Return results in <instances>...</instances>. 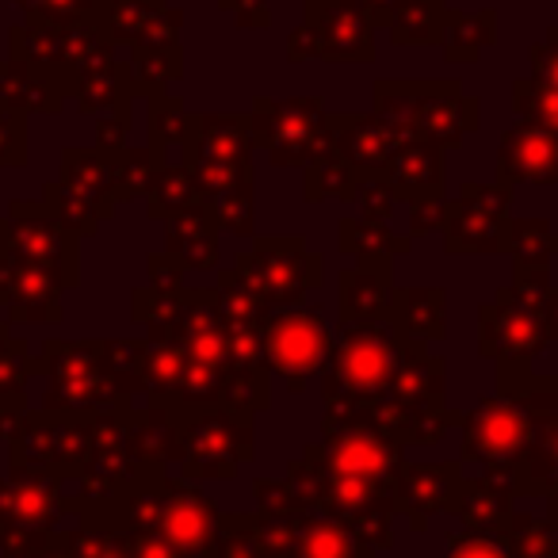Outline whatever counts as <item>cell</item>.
<instances>
[{
  "mask_svg": "<svg viewBox=\"0 0 558 558\" xmlns=\"http://www.w3.org/2000/svg\"><path fill=\"white\" fill-rule=\"evenodd\" d=\"M413 337L402 333L395 322H344L337 341L333 364L326 375V402L344 410H367L383 405L402 372Z\"/></svg>",
  "mask_w": 558,
  "mask_h": 558,
  "instance_id": "6da1fadb",
  "label": "cell"
},
{
  "mask_svg": "<svg viewBox=\"0 0 558 558\" xmlns=\"http://www.w3.org/2000/svg\"><path fill=\"white\" fill-rule=\"evenodd\" d=\"M532 444V410L512 398H482L463 417V459L489 474H512Z\"/></svg>",
  "mask_w": 558,
  "mask_h": 558,
  "instance_id": "7a4b0ae2",
  "label": "cell"
},
{
  "mask_svg": "<svg viewBox=\"0 0 558 558\" xmlns=\"http://www.w3.org/2000/svg\"><path fill=\"white\" fill-rule=\"evenodd\" d=\"M248 131L276 165H314L329 149V119L314 96L283 104L260 100L248 119Z\"/></svg>",
  "mask_w": 558,
  "mask_h": 558,
  "instance_id": "3957f363",
  "label": "cell"
},
{
  "mask_svg": "<svg viewBox=\"0 0 558 558\" xmlns=\"http://www.w3.org/2000/svg\"><path fill=\"white\" fill-rule=\"evenodd\" d=\"M238 268V279L260 306H291L306 288H318L322 283V260L318 256H306L299 238H260L256 248L241 253Z\"/></svg>",
  "mask_w": 558,
  "mask_h": 558,
  "instance_id": "277c9868",
  "label": "cell"
},
{
  "mask_svg": "<svg viewBox=\"0 0 558 558\" xmlns=\"http://www.w3.org/2000/svg\"><path fill=\"white\" fill-rule=\"evenodd\" d=\"M550 291V288H547ZM547 291H527V288H509L497 295V303L486 306L482 314V352L497 356L505 367H527L535 352H543L550 329L547 314H543V299Z\"/></svg>",
  "mask_w": 558,
  "mask_h": 558,
  "instance_id": "5b68a950",
  "label": "cell"
},
{
  "mask_svg": "<svg viewBox=\"0 0 558 558\" xmlns=\"http://www.w3.org/2000/svg\"><path fill=\"white\" fill-rule=\"evenodd\" d=\"M264 352L268 364L279 379L291 390H303L314 375L322 372L329 349H333V333H329L326 318L318 311H279L264 322Z\"/></svg>",
  "mask_w": 558,
  "mask_h": 558,
  "instance_id": "8992f818",
  "label": "cell"
},
{
  "mask_svg": "<svg viewBox=\"0 0 558 558\" xmlns=\"http://www.w3.org/2000/svg\"><path fill=\"white\" fill-rule=\"evenodd\" d=\"M509 187L466 184L456 207L444 210V241L451 253H497L509 233Z\"/></svg>",
  "mask_w": 558,
  "mask_h": 558,
  "instance_id": "52a82bcc",
  "label": "cell"
},
{
  "mask_svg": "<svg viewBox=\"0 0 558 558\" xmlns=\"http://www.w3.org/2000/svg\"><path fill=\"white\" fill-rule=\"evenodd\" d=\"M497 184H558V134L535 123H517L501 134Z\"/></svg>",
  "mask_w": 558,
  "mask_h": 558,
  "instance_id": "ba28073f",
  "label": "cell"
},
{
  "mask_svg": "<svg viewBox=\"0 0 558 558\" xmlns=\"http://www.w3.org/2000/svg\"><path fill=\"white\" fill-rule=\"evenodd\" d=\"M306 24L318 35V54L329 62H360L375 54L372 32L375 24L367 20L364 4L356 0H333V4H314L306 12Z\"/></svg>",
  "mask_w": 558,
  "mask_h": 558,
  "instance_id": "9c48e42d",
  "label": "cell"
},
{
  "mask_svg": "<svg viewBox=\"0 0 558 558\" xmlns=\"http://www.w3.org/2000/svg\"><path fill=\"white\" fill-rule=\"evenodd\" d=\"M383 172H387V184L398 199H405V203L440 199L444 157H440V146L421 138V134H410V138L390 154V161Z\"/></svg>",
  "mask_w": 558,
  "mask_h": 558,
  "instance_id": "30bf717a",
  "label": "cell"
},
{
  "mask_svg": "<svg viewBox=\"0 0 558 558\" xmlns=\"http://www.w3.org/2000/svg\"><path fill=\"white\" fill-rule=\"evenodd\" d=\"M478 126V104L463 96L459 85H428L413 111V134L436 142V146H456L463 134Z\"/></svg>",
  "mask_w": 558,
  "mask_h": 558,
  "instance_id": "8fae6325",
  "label": "cell"
},
{
  "mask_svg": "<svg viewBox=\"0 0 558 558\" xmlns=\"http://www.w3.org/2000/svg\"><path fill=\"white\" fill-rule=\"evenodd\" d=\"M410 134H402L398 126H390L379 116H352L344 119V126H329V149L352 165V169H387L390 154H395Z\"/></svg>",
  "mask_w": 558,
  "mask_h": 558,
  "instance_id": "7c38bea8",
  "label": "cell"
},
{
  "mask_svg": "<svg viewBox=\"0 0 558 558\" xmlns=\"http://www.w3.org/2000/svg\"><path fill=\"white\" fill-rule=\"evenodd\" d=\"M154 532H161L177 550L203 555L218 539V517L207 509L203 497H195V489H169L157 505Z\"/></svg>",
  "mask_w": 558,
  "mask_h": 558,
  "instance_id": "4fadbf2b",
  "label": "cell"
},
{
  "mask_svg": "<svg viewBox=\"0 0 558 558\" xmlns=\"http://www.w3.org/2000/svg\"><path fill=\"white\" fill-rule=\"evenodd\" d=\"M459 486H463V474L459 466L444 463V466H405L402 478H398V505L410 512L413 520L428 517V512H444V509H456V497Z\"/></svg>",
  "mask_w": 558,
  "mask_h": 558,
  "instance_id": "5bb4252c",
  "label": "cell"
},
{
  "mask_svg": "<svg viewBox=\"0 0 558 558\" xmlns=\"http://www.w3.org/2000/svg\"><path fill=\"white\" fill-rule=\"evenodd\" d=\"M520 486L535 489V494L558 497V413H539L532 421V444L520 463Z\"/></svg>",
  "mask_w": 558,
  "mask_h": 558,
  "instance_id": "9a60e30c",
  "label": "cell"
},
{
  "mask_svg": "<svg viewBox=\"0 0 558 558\" xmlns=\"http://www.w3.org/2000/svg\"><path fill=\"white\" fill-rule=\"evenodd\" d=\"M512 486H505L497 474L486 478H463L456 497V512L463 517V527H501V520L509 517Z\"/></svg>",
  "mask_w": 558,
  "mask_h": 558,
  "instance_id": "2e32d148",
  "label": "cell"
},
{
  "mask_svg": "<svg viewBox=\"0 0 558 558\" xmlns=\"http://www.w3.org/2000/svg\"><path fill=\"white\" fill-rule=\"evenodd\" d=\"M387 27L395 47H433V43H444L448 4L444 0H405Z\"/></svg>",
  "mask_w": 558,
  "mask_h": 558,
  "instance_id": "e0dca14e",
  "label": "cell"
},
{
  "mask_svg": "<svg viewBox=\"0 0 558 558\" xmlns=\"http://www.w3.org/2000/svg\"><path fill=\"white\" fill-rule=\"evenodd\" d=\"M341 306L344 322H383L395 306V291H390L387 276H372L367 271H349L341 279Z\"/></svg>",
  "mask_w": 558,
  "mask_h": 558,
  "instance_id": "ac0fdd59",
  "label": "cell"
},
{
  "mask_svg": "<svg viewBox=\"0 0 558 558\" xmlns=\"http://www.w3.org/2000/svg\"><path fill=\"white\" fill-rule=\"evenodd\" d=\"M395 318L402 333L417 341H436L444 337V291L440 288H405L395 295Z\"/></svg>",
  "mask_w": 558,
  "mask_h": 558,
  "instance_id": "d6986e66",
  "label": "cell"
},
{
  "mask_svg": "<svg viewBox=\"0 0 558 558\" xmlns=\"http://www.w3.org/2000/svg\"><path fill=\"white\" fill-rule=\"evenodd\" d=\"M288 550V558H364V550L337 520H303L291 532Z\"/></svg>",
  "mask_w": 558,
  "mask_h": 558,
  "instance_id": "ffe728a7",
  "label": "cell"
},
{
  "mask_svg": "<svg viewBox=\"0 0 558 558\" xmlns=\"http://www.w3.org/2000/svg\"><path fill=\"white\" fill-rule=\"evenodd\" d=\"M497 43V16L494 12H471V16H448L444 27V50L451 62H478Z\"/></svg>",
  "mask_w": 558,
  "mask_h": 558,
  "instance_id": "44dd1931",
  "label": "cell"
},
{
  "mask_svg": "<svg viewBox=\"0 0 558 558\" xmlns=\"http://www.w3.org/2000/svg\"><path fill=\"white\" fill-rule=\"evenodd\" d=\"M50 512H54V494L43 482H27V486H0V524H24V527H47Z\"/></svg>",
  "mask_w": 558,
  "mask_h": 558,
  "instance_id": "7402d4cb",
  "label": "cell"
},
{
  "mask_svg": "<svg viewBox=\"0 0 558 558\" xmlns=\"http://www.w3.org/2000/svg\"><path fill=\"white\" fill-rule=\"evenodd\" d=\"M505 245L517 253V268H547L550 256H558V233L543 218L509 222Z\"/></svg>",
  "mask_w": 558,
  "mask_h": 558,
  "instance_id": "603a6c76",
  "label": "cell"
},
{
  "mask_svg": "<svg viewBox=\"0 0 558 558\" xmlns=\"http://www.w3.org/2000/svg\"><path fill=\"white\" fill-rule=\"evenodd\" d=\"M58 379H62V390L70 395L73 405H93L96 398H104L108 372H100V367L93 372V360H88V352L73 349L70 356H65V364L58 367Z\"/></svg>",
  "mask_w": 558,
  "mask_h": 558,
  "instance_id": "cb8c5ba5",
  "label": "cell"
},
{
  "mask_svg": "<svg viewBox=\"0 0 558 558\" xmlns=\"http://www.w3.org/2000/svg\"><path fill=\"white\" fill-rule=\"evenodd\" d=\"M356 187H360L356 169L337 154H322L318 161H314L311 177H306V195H311V199H326V195H344V199H352Z\"/></svg>",
  "mask_w": 558,
  "mask_h": 558,
  "instance_id": "d4e9b609",
  "label": "cell"
},
{
  "mask_svg": "<svg viewBox=\"0 0 558 558\" xmlns=\"http://www.w3.org/2000/svg\"><path fill=\"white\" fill-rule=\"evenodd\" d=\"M512 108H517V116H524V123L558 134V93L535 85L532 77L512 85Z\"/></svg>",
  "mask_w": 558,
  "mask_h": 558,
  "instance_id": "484cf974",
  "label": "cell"
},
{
  "mask_svg": "<svg viewBox=\"0 0 558 558\" xmlns=\"http://www.w3.org/2000/svg\"><path fill=\"white\" fill-rule=\"evenodd\" d=\"M448 558H517L494 527H463L448 539Z\"/></svg>",
  "mask_w": 558,
  "mask_h": 558,
  "instance_id": "4316f807",
  "label": "cell"
},
{
  "mask_svg": "<svg viewBox=\"0 0 558 558\" xmlns=\"http://www.w3.org/2000/svg\"><path fill=\"white\" fill-rule=\"evenodd\" d=\"M532 81L550 93H558V27L550 32L547 43L532 50Z\"/></svg>",
  "mask_w": 558,
  "mask_h": 558,
  "instance_id": "83f0119b",
  "label": "cell"
},
{
  "mask_svg": "<svg viewBox=\"0 0 558 558\" xmlns=\"http://www.w3.org/2000/svg\"><path fill=\"white\" fill-rule=\"evenodd\" d=\"M0 165H24V123L0 111Z\"/></svg>",
  "mask_w": 558,
  "mask_h": 558,
  "instance_id": "f1b7e54d",
  "label": "cell"
},
{
  "mask_svg": "<svg viewBox=\"0 0 558 558\" xmlns=\"http://www.w3.org/2000/svg\"><path fill=\"white\" fill-rule=\"evenodd\" d=\"M210 555H215V558H256V555H260V547H256L253 532H226V535H218V539H215Z\"/></svg>",
  "mask_w": 558,
  "mask_h": 558,
  "instance_id": "f546056e",
  "label": "cell"
},
{
  "mask_svg": "<svg viewBox=\"0 0 558 558\" xmlns=\"http://www.w3.org/2000/svg\"><path fill=\"white\" fill-rule=\"evenodd\" d=\"M402 4H405V0H367L364 12H367V20H372V24H390Z\"/></svg>",
  "mask_w": 558,
  "mask_h": 558,
  "instance_id": "4dcf8cb0",
  "label": "cell"
},
{
  "mask_svg": "<svg viewBox=\"0 0 558 558\" xmlns=\"http://www.w3.org/2000/svg\"><path fill=\"white\" fill-rule=\"evenodd\" d=\"M543 314H547V329L558 337V291H547V299H543Z\"/></svg>",
  "mask_w": 558,
  "mask_h": 558,
  "instance_id": "1f68e13d",
  "label": "cell"
},
{
  "mask_svg": "<svg viewBox=\"0 0 558 558\" xmlns=\"http://www.w3.org/2000/svg\"><path fill=\"white\" fill-rule=\"evenodd\" d=\"M550 524L558 527V497H550Z\"/></svg>",
  "mask_w": 558,
  "mask_h": 558,
  "instance_id": "d6a6232c",
  "label": "cell"
},
{
  "mask_svg": "<svg viewBox=\"0 0 558 558\" xmlns=\"http://www.w3.org/2000/svg\"><path fill=\"white\" fill-rule=\"evenodd\" d=\"M9 349V337H4V326H0V352Z\"/></svg>",
  "mask_w": 558,
  "mask_h": 558,
  "instance_id": "836d02e7",
  "label": "cell"
},
{
  "mask_svg": "<svg viewBox=\"0 0 558 558\" xmlns=\"http://www.w3.org/2000/svg\"><path fill=\"white\" fill-rule=\"evenodd\" d=\"M555 558H558V550H555Z\"/></svg>",
  "mask_w": 558,
  "mask_h": 558,
  "instance_id": "e575fe53",
  "label": "cell"
}]
</instances>
